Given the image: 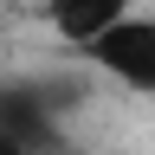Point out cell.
<instances>
[{
    "mask_svg": "<svg viewBox=\"0 0 155 155\" xmlns=\"http://www.w3.org/2000/svg\"><path fill=\"white\" fill-rule=\"evenodd\" d=\"M78 58H84L91 71L116 78L123 91L155 97V13H123L116 26H104L97 39H84Z\"/></svg>",
    "mask_w": 155,
    "mask_h": 155,
    "instance_id": "obj_1",
    "label": "cell"
},
{
    "mask_svg": "<svg viewBox=\"0 0 155 155\" xmlns=\"http://www.w3.org/2000/svg\"><path fill=\"white\" fill-rule=\"evenodd\" d=\"M65 116H52L45 104H39V91L26 84V78H0V129L13 136V142H26L32 155H71V142H65Z\"/></svg>",
    "mask_w": 155,
    "mask_h": 155,
    "instance_id": "obj_2",
    "label": "cell"
},
{
    "mask_svg": "<svg viewBox=\"0 0 155 155\" xmlns=\"http://www.w3.org/2000/svg\"><path fill=\"white\" fill-rule=\"evenodd\" d=\"M123 13H136V0H71V7H58V13H45V19L58 26L65 45H84V39H97L104 26H116Z\"/></svg>",
    "mask_w": 155,
    "mask_h": 155,
    "instance_id": "obj_3",
    "label": "cell"
},
{
    "mask_svg": "<svg viewBox=\"0 0 155 155\" xmlns=\"http://www.w3.org/2000/svg\"><path fill=\"white\" fill-rule=\"evenodd\" d=\"M0 155H32V149H26V142H13V136L0 129Z\"/></svg>",
    "mask_w": 155,
    "mask_h": 155,
    "instance_id": "obj_4",
    "label": "cell"
},
{
    "mask_svg": "<svg viewBox=\"0 0 155 155\" xmlns=\"http://www.w3.org/2000/svg\"><path fill=\"white\" fill-rule=\"evenodd\" d=\"M39 7H45V13H58V7H71V0H39Z\"/></svg>",
    "mask_w": 155,
    "mask_h": 155,
    "instance_id": "obj_5",
    "label": "cell"
}]
</instances>
